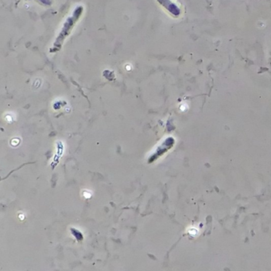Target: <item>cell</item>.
Listing matches in <instances>:
<instances>
[{"instance_id": "6da1fadb", "label": "cell", "mask_w": 271, "mask_h": 271, "mask_svg": "<svg viewBox=\"0 0 271 271\" xmlns=\"http://www.w3.org/2000/svg\"><path fill=\"white\" fill-rule=\"evenodd\" d=\"M82 11H83V8L81 7H80L79 8H77L74 11V13H73V16L69 18H68V20L65 22V24L64 26V27H63L62 31L61 32V34H60L59 37H58V38H56V41L54 43V45H53V47H52V52H56V51H57V50H59V49L61 48V46L62 45V42L63 41L65 40V37H66L67 35L69 34L71 31V30L73 29V26L75 25V23L77 22V19L80 17V14L82 13Z\"/></svg>"}]
</instances>
